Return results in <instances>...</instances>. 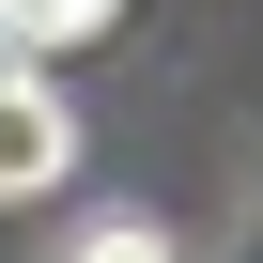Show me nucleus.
I'll use <instances>...</instances> for the list:
<instances>
[{"label": "nucleus", "mask_w": 263, "mask_h": 263, "mask_svg": "<svg viewBox=\"0 0 263 263\" xmlns=\"http://www.w3.org/2000/svg\"><path fill=\"white\" fill-rule=\"evenodd\" d=\"M62 263H171V232L155 217H93V232H62Z\"/></svg>", "instance_id": "obj_2"}, {"label": "nucleus", "mask_w": 263, "mask_h": 263, "mask_svg": "<svg viewBox=\"0 0 263 263\" xmlns=\"http://www.w3.org/2000/svg\"><path fill=\"white\" fill-rule=\"evenodd\" d=\"M62 171H78V108L16 62V78H0V201H47Z\"/></svg>", "instance_id": "obj_1"}]
</instances>
